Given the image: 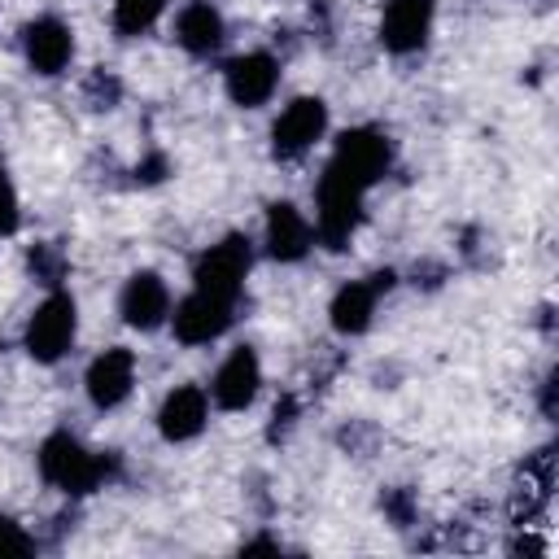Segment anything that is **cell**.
<instances>
[{"mask_svg":"<svg viewBox=\"0 0 559 559\" xmlns=\"http://www.w3.org/2000/svg\"><path fill=\"white\" fill-rule=\"evenodd\" d=\"M35 463H39V476L61 493H92L118 476V454L87 450L74 432H48L39 441Z\"/></svg>","mask_w":559,"mask_h":559,"instance_id":"1","label":"cell"},{"mask_svg":"<svg viewBox=\"0 0 559 559\" xmlns=\"http://www.w3.org/2000/svg\"><path fill=\"white\" fill-rule=\"evenodd\" d=\"M362 192L354 179H345L341 170L323 166L319 183H314V240L328 249V253H341L358 223H362Z\"/></svg>","mask_w":559,"mask_h":559,"instance_id":"2","label":"cell"},{"mask_svg":"<svg viewBox=\"0 0 559 559\" xmlns=\"http://www.w3.org/2000/svg\"><path fill=\"white\" fill-rule=\"evenodd\" d=\"M74 336H79V306H74V297L66 288H48V297L31 310V319L22 328V349L35 362L52 367V362H61L70 354Z\"/></svg>","mask_w":559,"mask_h":559,"instance_id":"3","label":"cell"},{"mask_svg":"<svg viewBox=\"0 0 559 559\" xmlns=\"http://www.w3.org/2000/svg\"><path fill=\"white\" fill-rule=\"evenodd\" d=\"M249 266H253V245H249V236L227 231L223 240H214V245H205V249L197 253V262H192V284H197L201 293H210V297L236 306Z\"/></svg>","mask_w":559,"mask_h":559,"instance_id":"4","label":"cell"},{"mask_svg":"<svg viewBox=\"0 0 559 559\" xmlns=\"http://www.w3.org/2000/svg\"><path fill=\"white\" fill-rule=\"evenodd\" d=\"M323 135H328V105H323V96H297L271 122V157L275 162H297Z\"/></svg>","mask_w":559,"mask_h":559,"instance_id":"5","label":"cell"},{"mask_svg":"<svg viewBox=\"0 0 559 559\" xmlns=\"http://www.w3.org/2000/svg\"><path fill=\"white\" fill-rule=\"evenodd\" d=\"M328 166L341 170L345 179H354L358 188H371V183H380V179L389 175V166H393V144H389V135L376 131V127H349V131L336 140V153H332Z\"/></svg>","mask_w":559,"mask_h":559,"instance_id":"6","label":"cell"},{"mask_svg":"<svg viewBox=\"0 0 559 559\" xmlns=\"http://www.w3.org/2000/svg\"><path fill=\"white\" fill-rule=\"evenodd\" d=\"M22 57L35 74L57 79L66 74V66L74 61V31L70 22H61L57 13H39L22 26Z\"/></svg>","mask_w":559,"mask_h":559,"instance_id":"7","label":"cell"},{"mask_svg":"<svg viewBox=\"0 0 559 559\" xmlns=\"http://www.w3.org/2000/svg\"><path fill=\"white\" fill-rule=\"evenodd\" d=\"M135 389V354L127 345L100 349L83 371V393L96 411H118Z\"/></svg>","mask_w":559,"mask_h":559,"instance_id":"8","label":"cell"},{"mask_svg":"<svg viewBox=\"0 0 559 559\" xmlns=\"http://www.w3.org/2000/svg\"><path fill=\"white\" fill-rule=\"evenodd\" d=\"M231 301H218V297H210V293H201V288H192L183 301H175L170 306V332H175V341L179 345H210V341H218L227 328H231Z\"/></svg>","mask_w":559,"mask_h":559,"instance_id":"9","label":"cell"},{"mask_svg":"<svg viewBox=\"0 0 559 559\" xmlns=\"http://www.w3.org/2000/svg\"><path fill=\"white\" fill-rule=\"evenodd\" d=\"M223 87H227V100H231V105H240V109H262V105L275 96V87H280V61H275L271 52H262V48L240 52V57L227 61Z\"/></svg>","mask_w":559,"mask_h":559,"instance_id":"10","label":"cell"},{"mask_svg":"<svg viewBox=\"0 0 559 559\" xmlns=\"http://www.w3.org/2000/svg\"><path fill=\"white\" fill-rule=\"evenodd\" d=\"M258 389H262V358L253 345H236L210 380V402L218 411H249Z\"/></svg>","mask_w":559,"mask_h":559,"instance_id":"11","label":"cell"},{"mask_svg":"<svg viewBox=\"0 0 559 559\" xmlns=\"http://www.w3.org/2000/svg\"><path fill=\"white\" fill-rule=\"evenodd\" d=\"M437 17V0H389L380 17V48L393 57H411L428 44Z\"/></svg>","mask_w":559,"mask_h":559,"instance_id":"12","label":"cell"},{"mask_svg":"<svg viewBox=\"0 0 559 559\" xmlns=\"http://www.w3.org/2000/svg\"><path fill=\"white\" fill-rule=\"evenodd\" d=\"M170 288L157 271H135L127 284H122V297H118V314L127 328L135 332H157L166 319H170Z\"/></svg>","mask_w":559,"mask_h":559,"instance_id":"13","label":"cell"},{"mask_svg":"<svg viewBox=\"0 0 559 559\" xmlns=\"http://www.w3.org/2000/svg\"><path fill=\"white\" fill-rule=\"evenodd\" d=\"M262 245L275 262H301L314 249V223L293 205V201H271L266 205V227Z\"/></svg>","mask_w":559,"mask_h":559,"instance_id":"14","label":"cell"},{"mask_svg":"<svg viewBox=\"0 0 559 559\" xmlns=\"http://www.w3.org/2000/svg\"><path fill=\"white\" fill-rule=\"evenodd\" d=\"M205 424H210V393L201 384H175L157 406V432L170 445L201 437Z\"/></svg>","mask_w":559,"mask_h":559,"instance_id":"15","label":"cell"},{"mask_svg":"<svg viewBox=\"0 0 559 559\" xmlns=\"http://www.w3.org/2000/svg\"><path fill=\"white\" fill-rule=\"evenodd\" d=\"M227 39V22L218 13V4L210 0H188L179 13H175V44L192 57H210L218 52Z\"/></svg>","mask_w":559,"mask_h":559,"instance_id":"16","label":"cell"},{"mask_svg":"<svg viewBox=\"0 0 559 559\" xmlns=\"http://www.w3.org/2000/svg\"><path fill=\"white\" fill-rule=\"evenodd\" d=\"M376 306H380V288L371 280H349L332 293V306H328V319L341 336H362L376 319Z\"/></svg>","mask_w":559,"mask_h":559,"instance_id":"17","label":"cell"},{"mask_svg":"<svg viewBox=\"0 0 559 559\" xmlns=\"http://www.w3.org/2000/svg\"><path fill=\"white\" fill-rule=\"evenodd\" d=\"M166 4L170 0H114V31L122 39H135L166 13Z\"/></svg>","mask_w":559,"mask_h":559,"instance_id":"18","label":"cell"},{"mask_svg":"<svg viewBox=\"0 0 559 559\" xmlns=\"http://www.w3.org/2000/svg\"><path fill=\"white\" fill-rule=\"evenodd\" d=\"M26 271H31L44 288H61V280H66V271H70V258L61 253V245L44 240V245H31V253H26Z\"/></svg>","mask_w":559,"mask_h":559,"instance_id":"19","label":"cell"},{"mask_svg":"<svg viewBox=\"0 0 559 559\" xmlns=\"http://www.w3.org/2000/svg\"><path fill=\"white\" fill-rule=\"evenodd\" d=\"M31 550H35V537L13 515H0V559H17V555H31Z\"/></svg>","mask_w":559,"mask_h":559,"instance_id":"20","label":"cell"},{"mask_svg":"<svg viewBox=\"0 0 559 559\" xmlns=\"http://www.w3.org/2000/svg\"><path fill=\"white\" fill-rule=\"evenodd\" d=\"M118 96H122V87H118V79H114V74L96 70V74L87 79V105H92V109H114V105H118Z\"/></svg>","mask_w":559,"mask_h":559,"instance_id":"21","label":"cell"},{"mask_svg":"<svg viewBox=\"0 0 559 559\" xmlns=\"http://www.w3.org/2000/svg\"><path fill=\"white\" fill-rule=\"evenodd\" d=\"M22 223V205H17V188L9 183V175L0 170V236H13Z\"/></svg>","mask_w":559,"mask_h":559,"instance_id":"22","label":"cell"},{"mask_svg":"<svg viewBox=\"0 0 559 559\" xmlns=\"http://www.w3.org/2000/svg\"><path fill=\"white\" fill-rule=\"evenodd\" d=\"M384 515H389L397 528H406V524L415 520V498H411V489H389V493H384Z\"/></svg>","mask_w":559,"mask_h":559,"instance_id":"23","label":"cell"},{"mask_svg":"<svg viewBox=\"0 0 559 559\" xmlns=\"http://www.w3.org/2000/svg\"><path fill=\"white\" fill-rule=\"evenodd\" d=\"M166 170H170L166 157H162V153H148V157L135 166V179H140V183H157V179H166Z\"/></svg>","mask_w":559,"mask_h":559,"instance_id":"24","label":"cell"},{"mask_svg":"<svg viewBox=\"0 0 559 559\" xmlns=\"http://www.w3.org/2000/svg\"><path fill=\"white\" fill-rule=\"evenodd\" d=\"M258 550H280V542H271V537H253V542H245V555H258Z\"/></svg>","mask_w":559,"mask_h":559,"instance_id":"25","label":"cell"}]
</instances>
